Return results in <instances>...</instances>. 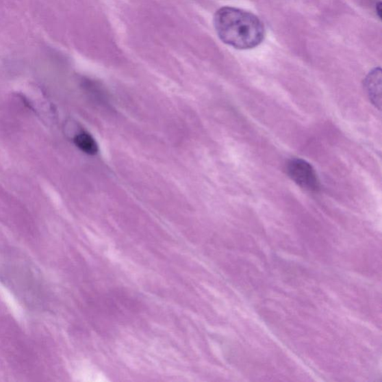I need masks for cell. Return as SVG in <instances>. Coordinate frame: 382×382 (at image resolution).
Returning a JSON list of instances; mask_svg holds the SVG:
<instances>
[{
	"label": "cell",
	"mask_w": 382,
	"mask_h": 382,
	"mask_svg": "<svg viewBox=\"0 0 382 382\" xmlns=\"http://www.w3.org/2000/svg\"><path fill=\"white\" fill-rule=\"evenodd\" d=\"M74 143L80 151L86 154L94 155L99 152L98 144L95 139L86 131L79 133L74 138Z\"/></svg>",
	"instance_id": "obj_5"
},
{
	"label": "cell",
	"mask_w": 382,
	"mask_h": 382,
	"mask_svg": "<svg viewBox=\"0 0 382 382\" xmlns=\"http://www.w3.org/2000/svg\"><path fill=\"white\" fill-rule=\"evenodd\" d=\"M286 173L296 184L302 188L316 192L320 188L316 171L308 162L301 159H292L286 164Z\"/></svg>",
	"instance_id": "obj_3"
},
{
	"label": "cell",
	"mask_w": 382,
	"mask_h": 382,
	"mask_svg": "<svg viewBox=\"0 0 382 382\" xmlns=\"http://www.w3.org/2000/svg\"><path fill=\"white\" fill-rule=\"evenodd\" d=\"M36 275L27 265H12L5 269L2 279L23 302L36 305L42 300V292Z\"/></svg>",
	"instance_id": "obj_2"
},
{
	"label": "cell",
	"mask_w": 382,
	"mask_h": 382,
	"mask_svg": "<svg viewBox=\"0 0 382 382\" xmlns=\"http://www.w3.org/2000/svg\"><path fill=\"white\" fill-rule=\"evenodd\" d=\"M364 87L370 101L379 110L381 106V70L375 68L372 71L365 79Z\"/></svg>",
	"instance_id": "obj_4"
},
{
	"label": "cell",
	"mask_w": 382,
	"mask_h": 382,
	"mask_svg": "<svg viewBox=\"0 0 382 382\" xmlns=\"http://www.w3.org/2000/svg\"><path fill=\"white\" fill-rule=\"evenodd\" d=\"M377 13L379 16V18L381 19V3L379 2L376 7Z\"/></svg>",
	"instance_id": "obj_6"
},
{
	"label": "cell",
	"mask_w": 382,
	"mask_h": 382,
	"mask_svg": "<svg viewBox=\"0 0 382 382\" xmlns=\"http://www.w3.org/2000/svg\"><path fill=\"white\" fill-rule=\"evenodd\" d=\"M216 32L224 44L238 49H253L262 43L265 28L255 14L233 7H222L214 18Z\"/></svg>",
	"instance_id": "obj_1"
}]
</instances>
